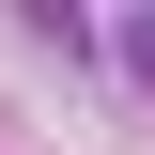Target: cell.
Masks as SVG:
<instances>
[{
    "label": "cell",
    "instance_id": "cell-1",
    "mask_svg": "<svg viewBox=\"0 0 155 155\" xmlns=\"http://www.w3.org/2000/svg\"><path fill=\"white\" fill-rule=\"evenodd\" d=\"M93 47H109V62L140 78V93H155V16H124V31H93Z\"/></svg>",
    "mask_w": 155,
    "mask_h": 155
}]
</instances>
